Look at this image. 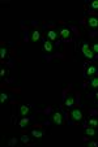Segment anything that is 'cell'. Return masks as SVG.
Masks as SVG:
<instances>
[{
    "instance_id": "cell-1",
    "label": "cell",
    "mask_w": 98,
    "mask_h": 147,
    "mask_svg": "<svg viewBox=\"0 0 98 147\" xmlns=\"http://www.w3.org/2000/svg\"><path fill=\"white\" fill-rule=\"evenodd\" d=\"M81 52H82V55H84V57L89 59V60L94 59V56H95V53L93 52L90 45H88L86 42H81Z\"/></svg>"
},
{
    "instance_id": "cell-2",
    "label": "cell",
    "mask_w": 98,
    "mask_h": 147,
    "mask_svg": "<svg viewBox=\"0 0 98 147\" xmlns=\"http://www.w3.org/2000/svg\"><path fill=\"white\" fill-rule=\"evenodd\" d=\"M69 116L76 122H81L82 119H84V113H82V111L80 108H72L69 112Z\"/></svg>"
},
{
    "instance_id": "cell-3",
    "label": "cell",
    "mask_w": 98,
    "mask_h": 147,
    "mask_svg": "<svg viewBox=\"0 0 98 147\" xmlns=\"http://www.w3.org/2000/svg\"><path fill=\"white\" fill-rule=\"evenodd\" d=\"M51 122L54 125H62L64 122V117H63L62 112L60 111H54L51 115Z\"/></svg>"
},
{
    "instance_id": "cell-4",
    "label": "cell",
    "mask_w": 98,
    "mask_h": 147,
    "mask_svg": "<svg viewBox=\"0 0 98 147\" xmlns=\"http://www.w3.org/2000/svg\"><path fill=\"white\" fill-rule=\"evenodd\" d=\"M58 34L63 40H68V39L72 38V33H71V30L67 28V26H62V28L58 30Z\"/></svg>"
},
{
    "instance_id": "cell-5",
    "label": "cell",
    "mask_w": 98,
    "mask_h": 147,
    "mask_svg": "<svg viewBox=\"0 0 98 147\" xmlns=\"http://www.w3.org/2000/svg\"><path fill=\"white\" fill-rule=\"evenodd\" d=\"M31 112H33V108L30 106L22 104V106L18 107V116H21V117H29L31 115Z\"/></svg>"
},
{
    "instance_id": "cell-6",
    "label": "cell",
    "mask_w": 98,
    "mask_h": 147,
    "mask_svg": "<svg viewBox=\"0 0 98 147\" xmlns=\"http://www.w3.org/2000/svg\"><path fill=\"white\" fill-rule=\"evenodd\" d=\"M86 24H88V28L92 29V30H95V29H98V16H94V14H92V16H88Z\"/></svg>"
},
{
    "instance_id": "cell-7",
    "label": "cell",
    "mask_w": 98,
    "mask_h": 147,
    "mask_svg": "<svg viewBox=\"0 0 98 147\" xmlns=\"http://www.w3.org/2000/svg\"><path fill=\"white\" fill-rule=\"evenodd\" d=\"M98 73V68L95 64H89L86 68H85V76L88 78H93L95 77V74Z\"/></svg>"
},
{
    "instance_id": "cell-8",
    "label": "cell",
    "mask_w": 98,
    "mask_h": 147,
    "mask_svg": "<svg viewBox=\"0 0 98 147\" xmlns=\"http://www.w3.org/2000/svg\"><path fill=\"white\" fill-rule=\"evenodd\" d=\"M42 50H43L45 53H52L54 51H55V47H54L52 42L48 40V39H46V40L43 42V45H42Z\"/></svg>"
},
{
    "instance_id": "cell-9",
    "label": "cell",
    "mask_w": 98,
    "mask_h": 147,
    "mask_svg": "<svg viewBox=\"0 0 98 147\" xmlns=\"http://www.w3.org/2000/svg\"><path fill=\"white\" fill-rule=\"evenodd\" d=\"M84 134L86 137H89V138H95V137L98 136V131L95 128H92V126H88V128L84 129Z\"/></svg>"
},
{
    "instance_id": "cell-10",
    "label": "cell",
    "mask_w": 98,
    "mask_h": 147,
    "mask_svg": "<svg viewBox=\"0 0 98 147\" xmlns=\"http://www.w3.org/2000/svg\"><path fill=\"white\" fill-rule=\"evenodd\" d=\"M46 36H47L48 40L51 42H55L56 39L59 38V34H58V30H54V29H50V30L46 31Z\"/></svg>"
},
{
    "instance_id": "cell-11",
    "label": "cell",
    "mask_w": 98,
    "mask_h": 147,
    "mask_svg": "<svg viewBox=\"0 0 98 147\" xmlns=\"http://www.w3.org/2000/svg\"><path fill=\"white\" fill-rule=\"evenodd\" d=\"M73 104H75V96H73V94H67V96H65V99H64V106L72 107Z\"/></svg>"
},
{
    "instance_id": "cell-12",
    "label": "cell",
    "mask_w": 98,
    "mask_h": 147,
    "mask_svg": "<svg viewBox=\"0 0 98 147\" xmlns=\"http://www.w3.org/2000/svg\"><path fill=\"white\" fill-rule=\"evenodd\" d=\"M41 39V31L34 29V30L30 31V40L31 42H38Z\"/></svg>"
},
{
    "instance_id": "cell-13",
    "label": "cell",
    "mask_w": 98,
    "mask_h": 147,
    "mask_svg": "<svg viewBox=\"0 0 98 147\" xmlns=\"http://www.w3.org/2000/svg\"><path fill=\"white\" fill-rule=\"evenodd\" d=\"M43 136H45V131H43L42 129H33V130H31V137L35 139H41Z\"/></svg>"
},
{
    "instance_id": "cell-14",
    "label": "cell",
    "mask_w": 98,
    "mask_h": 147,
    "mask_svg": "<svg viewBox=\"0 0 98 147\" xmlns=\"http://www.w3.org/2000/svg\"><path fill=\"white\" fill-rule=\"evenodd\" d=\"M29 125H30V119H29V117H22V119L18 121V126L22 129L28 128Z\"/></svg>"
},
{
    "instance_id": "cell-15",
    "label": "cell",
    "mask_w": 98,
    "mask_h": 147,
    "mask_svg": "<svg viewBox=\"0 0 98 147\" xmlns=\"http://www.w3.org/2000/svg\"><path fill=\"white\" fill-rule=\"evenodd\" d=\"M94 89H98V77H93L90 80L89 85H88V90H94Z\"/></svg>"
},
{
    "instance_id": "cell-16",
    "label": "cell",
    "mask_w": 98,
    "mask_h": 147,
    "mask_svg": "<svg viewBox=\"0 0 98 147\" xmlns=\"http://www.w3.org/2000/svg\"><path fill=\"white\" fill-rule=\"evenodd\" d=\"M88 125L89 126H92V128H98V117H90L89 120H88Z\"/></svg>"
},
{
    "instance_id": "cell-17",
    "label": "cell",
    "mask_w": 98,
    "mask_h": 147,
    "mask_svg": "<svg viewBox=\"0 0 98 147\" xmlns=\"http://www.w3.org/2000/svg\"><path fill=\"white\" fill-rule=\"evenodd\" d=\"M0 57L3 59V60L8 57V48L4 47V46H1V47H0Z\"/></svg>"
},
{
    "instance_id": "cell-18",
    "label": "cell",
    "mask_w": 98,
    "mask_h": 147,
    "mask_svg": "<svg viewBox=\"0 0 98 147\" xmlns=\"http://www.w3.org/2000/svg\"><path fill=\"white\" fill-rule=\"evenodd\" d=\"M8 99H9V95L7 94V92H1V94H0V103H1V104H4V103L5 102H8Z\"/></svg>"
},
{
    "instance_id": "cell-19",
    "label": "cell",
    "mask_w": 98,
    "mask_h": 147,
    "mask_svg": "<svg viewBox=\"0 0 98 147\" xmlns=\"http://www.w3.org/2000/svg\"><path fill=\"white\" fill-rule=\"evenodd\" d=\"M90 8L93 11H98V0H92L90 1Z\"/></svg>"
},
{
    "instance_id": "cell-20",
    "label": "cell",
    "mask_w": 98,
    "mask_h": 147,
    "mask_svg": "<svg viewBox=\"0 0 98 147\" xmlns=\"http://www.w3.org/2000/svg\"><path fill=\"white\" fill-rule=\"evenodd\" d=\"M8 69H7V68H1V70H0V77L1 78H4V77H7V76H8Z\"/></svg>"
},
{
    "instance_id": "cell-21",
    "label": "cell",
    "mask_w": 98,
    "mask_h": 147,
    "mask_svg": "<svg viewBox=\"0 0 98 147\" xmlns=\"http://www.w3.org/2000/svg\"><path fill=\"white\" fill-rule=\"evenodd\" d=\"M90 47H92L93 52L98 53V42H94V43H92V45H90Z\"/></svg>"
},
{
    "instance_id": "cell-22",
    "label": "cell",
    "mask_w": 98,
    "mask_h": 147,
    "mask_svg": "<svg viewBox=\"0 0 98 147\" xmlns=\"http://www.w3.org/2000/svg\"><path fill=\"white\" fill-rule=\"evenodd\" d=\"M86 146L88 147H98V142H95V141H89L86 143Z\"/></svg>"
},
{
    "instance_id": "cell-23",
    "label": "cell",
    "mask_w": 98,
    "mask_h": 147,
    "mask_svg": "<svg viewBox=\"0 0 98 147\" xmlns=\"http://www.w3.org/2000/svg\"><path fill=\"white\" fill-rule=\"evenodd\" d=\"M21 142H22V143H29V142H30V139H29L28 136H22V137H21Z\"/></svg>"
},
{
    "instance_id": "cell-24",
    "label": "cell",
    "mask_w": 98,
    "mask_h": 147,
    "mask_svg": "<svg viewBox=\"0 0 98 147\" xmlns=\"http://www.w3.org/2000/svg\"><path fill=\"white\" fill-rule=\"evenodd\" d=\"M94 100H95V102H98V91L95 92V95H94Z\"/></svg>"
}]
</instances>
